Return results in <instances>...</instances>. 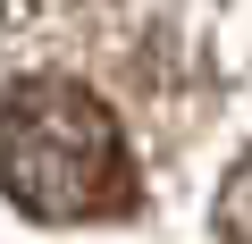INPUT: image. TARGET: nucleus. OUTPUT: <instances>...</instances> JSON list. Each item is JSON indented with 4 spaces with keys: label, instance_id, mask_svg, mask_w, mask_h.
<instances>
[{
    "label": "nucleus",
    "instance_id": "2",
    "mask_svg": "<svg viewBox=\"0 0 252 244\" xmlns=\"http://www.w3.org/2000/svg\"><path fill=\"white\" fill-rule=\"evenodd\" d=\"M219 244H252V152L227 169L219 185Z\"/></svg>",
    "mask_w": 252,
    "mask_h": 244
},
{
    "label": "nucleus",
    "instance_id": "1",
    "mask_svg": "<svg viewBox=\"0 0 252 244\" xmlns=\"http://www.w3.org/2000/svg\"><path fill=\"white\" fill-rule=\"evenodd\" d=\"M0 194L26 219H118L135 210V152L118 109L76 76H26L0 93Z\"/></svg>",
    "mask_w": 252,
    "mask_h": 244
}]
</instances>
